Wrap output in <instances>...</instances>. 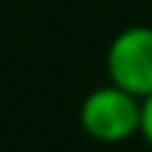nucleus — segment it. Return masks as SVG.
Here are the masks:
<instances>
[{"label": "nucleus", "mask_w": 152, "mask_h": 152, "mask_svg": "<svg viewBox=\"0 0 152 152\" xmlns=\"http://www.w3.org/2000/svg\"><path fill=\"white\" fill-rule=\"evenodd\" d=\"M140 106L143 99L115 84L96 87L81 102V127L99 143H121L140 134Z\"/></svg>", "instance_id": "obj_1"}, {"label": "nucleus", "mask_w": 152, "mask_h": 152, "mask_svg": "<svg viewBox=\"0 0 152 152\" xmlns=\"http://www.w3.org/2000/svg\"><path fill=\"white\" fill-rule=\"evenodd\" d=\"M109 81L121 90L134 93L137 99L152 93V28L130 25L115 34L106 53Z\"/></svg>", "instance_id": "obj_2"}, {"label": "nucleus", "mask_w": 152, "mask_h": 152, "mask_svg": "<svg viewBox=\"0 0 152 152\" xmlns=\"http://www.w3.org/2000/svg\"><path fill=\"white\" fill-rule=\"evenodd\" d=\"M140 134L152 146V93L143 96V106H140Z\"/></svg>", "instance_id": "obj_3"}]
</instances>
